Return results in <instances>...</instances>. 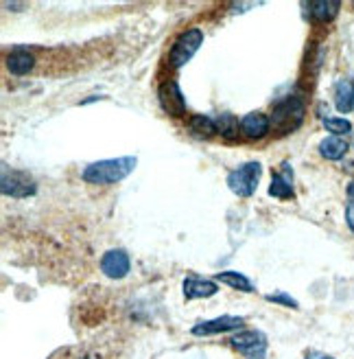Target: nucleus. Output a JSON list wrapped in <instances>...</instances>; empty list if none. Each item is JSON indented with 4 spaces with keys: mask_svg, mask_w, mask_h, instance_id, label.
Instances as JSON below:
<instances>
[{
    "mask_svg": "<svg viewBox=\"0 0 354 359\" xmlns=\"http://www.w3.org/2000/svg\"><path fill=\"white\" fill-rule=\"evenodd\" d=\"M138 160L134 156H122L114 160H101V163L87 165L81 173V177L90 184H116L125 180L134 169Z\"/></svg>",
    "mask_w": 354,
    "mask_h": 359,
    "instance_id": "nucleus-1",
    "label": "nucleus"
},
{
    "mask_svg": "<svg viewBox=\"0 0 354 359\" xmlns=\"http://www.w3.org/2000/svg\"><path fill=\"white\" fill-rule=\"evenodd\" d=\"M306 114V107L304 101L299 97H287V99H280L274 107H271V128L276 134L280 136H287L291 132H295L299 125L304 121Z\"/></svg>",
    "mask_w": 354,
    "mask_h": 359,
    "instance_id": "nucleus-2",
    "label": "nucleus"
},
{
    "mask_svg": "<svg viewBox=\"0 0 354 359\" xmlns=\"http://www.w3.org/2000/svg\"><path fill=\"white\" fill-rule=\"evenodd\" d=\"M260 177H262V165L252 160V163H245V165L236 167L234 171H229L227 187L239 197H250L256 193V189L260 184Z\"/></svg>",
    "mask_w": 354,
    "mask_h": 359,
    "instance_id": "nucleus-3",
    "label": "nucleus"
},
{
    "mask_svg": "<svg viewBox=\"0 0 354 359\" xmlns=\"http://www.w3.org/2000/svg\"><path fill=\"white\" fill-rule=\"evenodd\" d=\"M204 44V31L201 29H188L184 33H180V38H177L169 50V64L171 68H182L186 66L192 57L194 53L199 50V46Z\"/></svg>",
    "mask_w": 354,
    "mask_h": 359,
    "instance_id": "nucleus-4",
    "label": "nucleus"
},
{
    "mask_svg": "<svg viewBox=\"0 0 354 359\" xmlns=\"http://www.w3.org/2000/svg\"><path fill=\"white\" fill-rule=\"evenodd\" d=\"M0 187H3L5 195H11V197H31L38 191V184H35V180L27 171H15L7 167H3Z\"/></svg>",
    "mask_w": 354,
    "mask_h": 359,
    "instance_id": "nucleus-5",
    "label": "nucleus"
},
{
    "mask_svg": "<svg viewBox=\"0 0 354 359\" xmlns=\"http://www.w3.org/2000/svg\"><path fill=\"white\" fill-rule=\"evenodd\" d=\"M229 346L243 353L247 359H264L267 353V337L260 331H239L229 337Z\"/></svg>",
    "mask_w": 354,
    "mask_h": 359,
    "instance_id": "nucleus-6",
    "label": "nucleus"
},
{
    "mask_svg": "<svg viewBox=\"0 0 354 359\" xmlns=\"http://www.w3.org/2000/svg\"><path fill=\"white\" fill-rule=\"evenodd\" d=\"M157 99H160L162 110L169 116L182 118L186 114V99L182 95L180 86H177V81H164L160 90H157Z\"/></svg>",
    "mask_w": 354,
    "mask_h": 359,
    "instance_id": "nucleus-7",
    "label": "nucleus"
},
{
    "mask_svg": "<svg viewBox=\"0 0 354 359\" xmlns=\"http://www.w3.org/2000/svg\"><path fill=\"white\" fill-rule=\"evenodd\" d=\"M245 327V318H236V316H223V318H215L208 322H199L190 329L192 335H219V333H229V331H239Z\"/></svg>",
    "mask_w": 354,
    "mask_h": 359,
    "instance_id": "nucleus-8",
    "label": "nucleus"
},
{
    "mask_svg": "<svg viewBox=\"0 0 354 359\" xmlns=\"http://www.w3.org/2000/svg\"><path fill=\"white\" fill-rule=\"evenodd\" d=\"M101 269L108 278L118 280V278H125L129 274L132 261H129L125 250H108L101 259Z\"/></svg>",
    "mask_w": 354,
    "mask_h": 359,
    "instance_id": "nucleus-9",
    "label": "nucleus"
},
{
    "mask_svg": "<svg viewBox=\"0 0 354 359\" xmlns=\"http://www.w3.org/2000/svg\"><path fill=\"white\" fill-rule=\"evenodd\" d=\"M271 130V121L260 114V112H250L241 118V132L243 136L252 138V140H258V138H264Z\"/></svg>",
    "mask_w": 354,
    "mask_h": 359,
    "instance_id": "nucleus-10",
    "label": "nucleus"
},
{
    "mask_svg": "<svg viewBox=\"0 0 354 359\" xmlns=\"http://www.w3.org/2000/svg\"><path fill=\"white\" fill-rule=\"evenodd\" d=\"M184 290V298L186 300H197V298H210L219 292V287L215 280L208 278H197V276H188L182 285Z\"/></svg>",
    "mask_w": 354,
    "mask_h": 359,
    "instance_id": "nucleus-11",
    "label": "nucleus"
},
{
    "mask_svg": "<svg viewBox=\"0 0 354 359\" xmlns=\"http://www.w3.org/2000/svg\"><path fill=\"white\" fill-rule=\"evenodd\" d=\"M269 195L278 197V200H291L293 197V173L289 165H282V171L274 173L271 184H269Z\"/></svg>",
    "mask_w": 354,
    "mask_h": 359,
    "instance_id": "nucleus-12",
    "label": "nucleus"
},
{
    "mask_svg": "<svg viewBox=\"0 0 354 359\" xmlns=\"http://www.w3.org/2000/svg\"><path fill=\"white\" fill-rule=\"evenodd\" d=\"M33 66H35V57L31 55L29 50H24V48H15L13 53H9V57H7V68H9V73H11V75L22 77V75L31 73Z\"/></svg>",
    "mask_w": 354,
    "mask_h": 359,
    "instance_id": "nucleus-13",
    "label": "nucleus"
},
{
    "mask_svg": "<svg viewBox=\"0 0 354 359\" xmlns=\"http://www.w3.org/2000/svg\"><path fill=\"white\" fill-rule=\"evenodd\" d=\"M188 130L197 138H212V136L219 134V125H217V118H210V116H204V114H194L188 121Z\"/></svg>",
    "mask_w": 354,
    "mask_h": 359,
    "instance_id": "nucleus-14",
    "label": "nucleus"
},
{
    "mask_svg": "<svg viewBox=\"0 0 354 359\" xmlns=\"http://www.w3.org/2000/svg\"><path fill=\"white\" fill-rule=\"evenodd\" d=\"M339 3L337 0H313L309 3V11H311V18L317 22H328L332 20L334 15L339 13Z\"/></svg>",
    "mask_w": 354,
    "mask_h": 359,
    "instance_id": "nucleus-15",
    "label": "nucleus"
},
{
    "mask_svg": "<svg viewBox=\"0 0 354 359\" xmlns=\"http://www.w3.org/2000/svg\"><path fill=\"white\" fill-rule=\"evenodd\" d=\"M334 105L339 112L354 110V83L350 79H341L334 86Z\"/></svg>",
    "mask_w": 354,
    "mask_h": 359,
    "instance_id": "nucleus-16",
    "label": "nucleus"
},
{
    "mask_svg": "<svg viewBox=\"0 0 354 359\" xmlns=\"http://www.w3.org/2000/svg\"><path fill=\"white\" fill-rule=\"evenodd\" d=\"M320 154L326 160H341L348 154V142L339 136H328L320 142Z\"/></svg>",
    "mask_w": 354,
    "mask_h": 359,
    "instance_id": "nucleus-17",
    "label": "nucleus"
},
{
    "mask_svg": "<svg viewBox=\"0 0 354 359\" xmlns=\"http://www.w3.org/2000/svg\"><path fill=\"white\" fill-rule=\"evenodd\" d=\"M217 280L229 285L232 290H239V292H254L256 290L254 283L241 272H221V274H217Z\"/></svg>",
    "mask_w": 354,
    "mask_h": 359,
    "instance_id": "nucleus-18",
    "label": "nucleus"
},
{
    "mask_svg": "<svg viewBox=\"0 0 354 359\" xmlns=\"http://www.w3.org/2000/svg\"><path fill=\"white\" fill-rule=\"evenodd\" d=\"M324 128L332 134V136H344L352 132V123L348 118H339V116H326L324 118Z\"/></svg>",
    "mask_w": 354,
    "mask_h": 359,
    "instance_id": "nucleus-19",
    "label": "nucleus"
},
{
    "mask_svg": "<svg viewBox=\"0 0 354 359\" xmlns=\"http://www.w3.org/2000/svg\"><path fill=\"white\" fill-rule=\"evenodd\" d=\"M217 125H219V134H221V136H225V138H229V140L239 136V128H241V125H239V121H236L232 114H223V116H219V118H217Z\"/></svg>",
    "mask_w": 354,
    "mask_h": 359,
    "instance_id": "nucleus-20",
    "label": "nucleus"
},
{
    "mask_svg": "<svg viewBox=\"0 0 354 359\" xmlns=\"http://www.w3.org/2000/svg\"><path fill=\"white\" fill-rule=\"evenodd\" d=\"M267 300H269V302H280V304H285V307H293V309H297V302H295L293 298L285 296V294H274V296H267Z\"/></svg>",
    "mask_w": 354,
    "mask_h": 359,
    "instance_id": "nucleus-21",
    "label": "nucleus"
},
{
    "mask_svg": "<svg viewBox=\"0 0 354 359\" xmlns=\"http://www.w3.org/2000/svg\"><path fill=\"white\" fill-rule=\"evenodd\" d=\"M346 222H348V228L354 232V197H348V206H346Z\"/></svg>",
    "mask_w": 354,
    "mask_h": 359,
    "instance_id": "nucleus-22",
    "label": "nucleus"
},
{
    "mask_svg": "<svg viewBox=\"0 0 354 359\" xmlns=\"http://www.w3.org/2000/svg\"><path fill=\"white\" fill-rule=\"evenodd\" d=\"M348 197H354V180L348 184Z\"/></svg>",
    "mask_w": 354,
    "mask_h": 359,
    "instance_id": "nucleus-23",
    "label": "nucleus"
},
{
    "mask_svg": "<svg viewBox=\"0 0 354 359\" xmlns=\"http://www.w3.org/2000/svg\"><path fill=\"white\" fill-rule=\"evenodd\" d=\"M317 359H332V357H317Z\"/></svg>",
    "mask_w": 354,
    "mask_h": 359,
    "instance_id": "nucleus-24",
    "label": "nucleus"
}]
</instances>
